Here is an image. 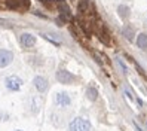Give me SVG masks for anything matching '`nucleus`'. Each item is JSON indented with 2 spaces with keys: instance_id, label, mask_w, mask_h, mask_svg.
Wrapping results in <instances>:
<instances>
[{
  "instance_id": "nucleus-1",
  "label": "nucleus",
  "mask_w": 147,
  "mask_h": 131,
  "mask_svg": "<svg viewBox=\"0 0 147 131\" xmlns=\"http://www.w3.org/2000/svg\"><path fill=\"white\" fill-rule=\"evenodd\" d=\"M68 131H91V124L85 118H76L70 122Z\"/></svg>"
},
{
  "instance_id": "nucleus-2",
  "label": "nucleus",
  "mask_w": 147,
  "mask_h": 131,
  "mask_svg": "<svg viewBox=\"0 0 147 131\" xmlns=\"http://www.w3.org/2000/svg\"><path fill=\"white\" fill-rule=\"evenodd\" d=\"M22 79L21 77H18L16 75H11V76H7L6 79H5V85H6V88L12 91V92H16V91H20L21 90V86H22Z\"/></svg>"
},
{
  "instance_id": "nucleus-3",
  "label": "nucleus",
  "mask_w": 147,
  "mask_h": 131,
  "mask_svg": "<svg viewBox=\"0 0 147 131\" xmlns=\"http://www.w3.org/2000/svg\"><path fill=\"white\" fill-rule=\"evenodd\" d=\"M6 5L12 11L24 12L30 7V0H6Z\"/></svg>"
},
{
  "instance_id": "nucleus-4",
  "label": "nucleus",
  "mask_w": 147,
  "mask_h": 131,
  "mask_svg": "<svg viewBox=\"0 0 147 131\" xmlns=\"http://www.w3.org/2000/svg\"><path fill=\"white\" fill-rule=\"evenodd\" d=\"M55 77L59 83H64V85H68V83H73L74 82V75H71L70 72L64 70V69H58L57 73H55Z\"/></svg>"
},
{
  "instance_id": "nucleus-5",
  "label": "nucleus",
  "mask_w": 147,
  "mask_h": 131,
  "mask_svg": "<svg viewBox=\"0 0 147 131\" xmlns=\"http://www.w3.org/2000/svg\"><path fill=\"white\" fill-rule=\"evenodd\" d=\"M20 43L21 46L25 48V49H31L34 45H36V37L30 33H22L20 36Z\"/></svg>"
},
{
  "instance_id": "nucleus-6",
  "label": "nucleus",
  "mask_w": 147,
  "mask_h": 131,
  "mask_svg": "<svg viewBox=\"0 0 147 131\" xmlns=\"http://www.w3.org/2000/svg\"><path fill=\"white\" fill-rule=\"evenodd\" d=\"M70 103H71V98H70V95H68L67 92H58L55 95V104L59 107H68L70 106Z\"/></svg>"
},
{
  "instance_id": "nucleus-7",
  "label": "nucleus",
  "mask_w": 147,
  "mask_h": 131,
  "mask_svg": "<svg viewBox=\"0 0 147 131\" xmlns=\"http://www.w3.org/2000/svg\"><path fill=\"white\" fill-rule=\"evenodd\" d=\"M13 61V54L7 49H0V69L9 66Z\"/></svg>"
},
{
  "instance_id": "nucleus-8",
  "label": "nucleus",
  "mask_w": 147,
  "mask_h": 131,
  "mask_svg": "<svg viewBox=\"0 0 147 131\" xmlns=\"http://www.w3.org/2000/svg\"><path fill=\"white\" fill-rule=\"evenodd\" d=\"M33 83H34V86H36V90L39 92H45L48 90V81L43 76H36L34 81H33Z\"/></svg>"
},
{
  "instance_id": "nucleus-9",
  "label": "nucleus",
  "mask_w": 147,
  "mask_h": 131,
  "mask_svg": "<svg viewBox=\"0 0 147 131\" xmlns=\"http://www.w3.org/2000/svg\"><path fill=\"white\" fill-rule=\"evenodd\" d=\"M137 45L141 49H147V34L146 33H141L137 36Z\"/></svg>"
},
{
  "instance_id": "nucleus-10",
  "label": "nucleus",
  "mask_w": 147,
  "mask_h": 131,
  "mask_svg": "<svg viewBox=\"0 0 147 131\" xmlns=\"http://www.w3.org/2000/svg\"><path fill=\"white\" fill-rule=\"evenodd\" d=\"M86 95H88V98H89V100L95 101V100H97V97H98V91L95 90L94 86H89V88L86 90Z\"/></svg>"
},
{
  "instance_id": "nucleus-11",
  "label": "nucleus",
  "mask_w": 147,
  "mask_h": 131,
  "mask_svg": "<svg viewBox=\"0 0 147 131\" xmlns=\"http://www.w3.org/2000/svg\"><path fill=\"white\" fill-rule=\"evenodd\" d=\"M123 36L128 40H132L134 39V30H132L131 25H125V27H123Z\"/></svg>"
},
{
  "instance_id": "nucleus-12",
  "label": "nucleus",
  "mask_w": 147,
  "mask_h": 131,
  "mask_svg": "<svg viewBox=\"0 0 147 131\" xmlns=\"http://www.w3.org/2000/svg\"><path fill=\"white\" fill-rule=\"evenodd\" d=\"M117 11H119V15L122 16V18H126V16L129 15V9H128L126 6H123V5H122V6H119V9H117Z\"/></svg>"
},
{
  "instance_id": "nucleus-13",
  "label": "nucleus",
  "mask_w": 147,
  "mask_h": 131,
  "mask_svg": "<svg viewBox=\"0 0 147 131\" xmlns=\"http://www.w3.org/2000/svg\"><path fill=\"white\" fill-rule=\"evenodd\" d=\"M42 3H45V5H48V0H40Z\"/></svg>"
},
{
  "instance_id": "nucleus-14",
  "label": "nucleus",
  "mask_w": 147,
  "mask_h": 131,
  "mask_svg": "<svg viewBox=\"0 0 147 131\" xmlns=\"http://www.w3.org/2000/svg\"><path fill=\"white\" fill-rule=\"evenodd\" d=\"M16 131H21V130H16Z\"/></svg>"
}]
</instances>
